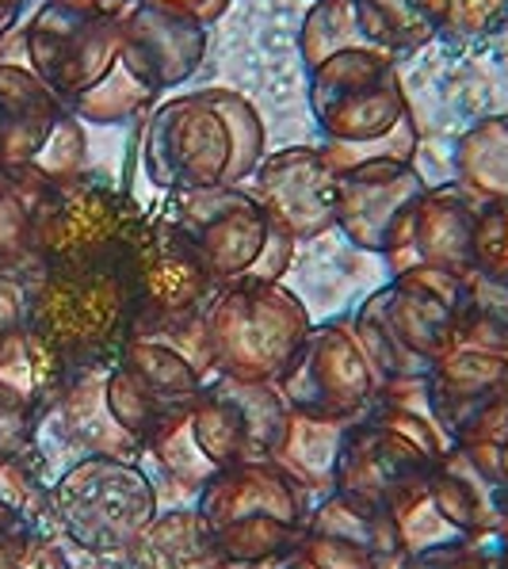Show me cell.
Segmentation results:
<instances>
[{
    "instance_id": "1",
    "label": "cell",
    "mask_w": 508,
    "mask_h": 569,
    "mask_svg": "<svg viewBox=\"0 0 508 569\" xmlns=\"http://www.w3.org/2000/svg\"><path fill=\"white\" fill-rule=\"evenodd\" d=\"M265 150L260 111L233 89L169 96L142 127V172L169 196L245 183L265 161Z\"/></svg>"
},
{
    "instance_id": "2",
    "label": "cell",
    "mask_w": 508,
    "mask_h": 569,
    "mask_svg": "<svg viewBox=\"0 0 508 569\" xmlns=\"http://www.w3.org/2000/svg\"><path fill=\"white\" fill-rule=\"evenodd\" d=\"M306 77L310 111L321 130L318 150L332 172L417 161V116L390 50H345Z\"/></svg>"
},
{
    "instance_id": "3",
    "label": "cell",
    "mask_w": 508,
    "mask_h": 569,
    "mask_svg": "<svg viewBox=\"0 0 508 569\" xmlns=\"http://www.w3.org/2000/svg\"><path fill=\"white\" fill-rule=\"evenodd\" d=\"M28 66L69 103L84 127H119L138 119L157 92L122 58L119 8L73 12L42 4L23 31Z\"/></svg>"
},
{
    "instance_id": "4",
    "label": "cell",
    "mask_w": 508,
    "mask_h": 569,
    "mask_svg": "<svg viewBox=\"0 0 508 569\" xmlns=\"http://www.w3.org/2000/svg\"><path fill=\"white\" fill-rule=\"evenodd\" d=\"M28 321L58 348L69 371L111 367L135 337L130 264L39 268L28 279Z\"/></svg>"
},
{
    "instance_id": "5",
    "label": "cell",
    "mask_w": 508,
    "mask_h": 569,
    "mask_svg": "<svg viewBox=\"0 0 508 569\" xmlns=\"http://www.w3.org/2000/svg\"><path fill=\"white\" fill-rule=\"evenodd\" d=\"M150 218L130 191L77 172L47 183L34 214V264L39 268H100L130 264Z\"/></svg>"
},
{
    "instance_id": "6",
    "label": "cell",
    "mask_w": 508,
    "mask_h": 569,
    "mask_svg": "<svg viewBox=\"0 0 508 569\" xmlns=\"http://www.w3.org/2000/svg\"><path fill=\"white\" fill-rule=\"evenodd\" d=\"M310 329L306 302L279 279L226 283L203 310L210 371L245 382H276Z\"/></svg>"
},
{
    "instance_id": "7",
    "label": "cell",
    "mask_w": 508,
    "mask_h": 569,
    "mask_svg": "<svg viewBox=\"0 0 508 569\" xmlns=\"http://www.w3.org/2000/svg\"><path fill=\"white\" fill-rule=\"evenodd\" d=\"M169 222L199 252L218 287L241 279H283L295 241L271 222L252 188H207L172 196Z\"/></svg>"
},
{
    "instance_id": "8",
    "label": "cell",
    "mask_w": 508,
    "mask_h": 569,
    "mask_svg": "<svg viewBox=\"0 0 508 569\" xmlns=\"http://www.w3.org/2000/svg\"><path fill=\"white\" fill-rule=\"evenodd\" d=\"M50 516L81 550L122 558L157 516V489L138 459L81 455L50 489Z\"/></svg>"
},
{
    "instance_id": "9",
    "label": "cell",
    "mask_w": 508,
    "mask_h": 569,
    "mask_svg": "<svg viewBox=\"0 0 508 569\" xmlns=\"http://www.w3.org/2000/svg\"><path fill=\"white\" fill-rule=\"evenodd\" d=\"M89 134L69 103L31 66L0 61V169L34 180L84 172Z\"/></svg>"
},
{
    "instance_id": "10",
    "label": "cell",
    "mask_w": 508,
    "mask_h": 569,
    "mask_svg": "<svg viewBox=\"0 0 508 569\" xmlns=\"http://www.w3.org/2000/svg\"><path fill=\"white\" fill-rule=\"evenodd\" d=\"M135 283V337H177L203 321L207 302L218 283L210 279L199 252L169 222V214H153L150 230L130 260Z\"/></svg>"
},
{
    "instance_id": "11",
    "label": "cell",
    "mask_w": 508,
    "mask_h": 569,
    "mask_svg": "<svg viewBox=\"0 0 508 569\" xmlns=\"http://www.w3.org/2000/svg\"><path fill=\"white\" fill-rule=\"evenodd\" d=\"M203 375L183 352L153 337H130L108 367L103 398L127 436L146 443L161 425L188 413L203 390Z\"/></svg>"
},
{
    "instance_id": "12",
    "label": "cell",
    "mask_w": 508,
    "mask_h": 569,
    "mask_svg": "<svg viewBox=\"0 0 508 569\" xmlns=\"http://www.w3.org/2000/svg\"><path fill=\"white\" fill-rule=\"evenodd\" d=\"M287 406L329 420H356L379 393V375L359 348L352 318L326 321L306 332V340L276 379Z\"/></svg>"
},
{
    "instance_id": "13",
    "label": "cell",
    "mask_w": 508,
    "mask_h": 569,
    "mask_svg": "<svg viewBox=\"0 0 508 569\" xmlns=\"http://www.w3.org/2000/svg\"><path fill=\"white\" fill-rule=\"evenodd\" d=\"M283 390L276 382H245L230 375H215L203 382L196 406H191V432L215 470L260 462L276 448L287 425Z\"/></svg>"
},
{
    "instance_id": "14",
    "label": "cell",
    "mask_w": 508,
    "mask_h": 569,
    "mask_svg": "<svg viewBox=\"0 0 508 569\" xmlns=\"http://www.w3.org/2000/svg\"><path fill=\"white\" fill-rule=\"evenodd\" d=\"M478 199H470L459 183L425 188L406 207L401 222L394 226L387 249L390 276L409 268H440L467 276L475 260V226H478Z\"/></svg>"
},
{
    "instance_id": "15",
    "label": "cell",
    "mask_w": 508,
    "mask_h": 569,
    "mask_svg": "<svg viewBox=\"0 0 508 569\" xmlns=\"http://www.w3.org/2000/svg\"><path fill=\"white\" fill-rule=\"evenodd\" d=\"M428 401L451 443H481L508 417V356L448 348L428 371Z\"/></svg>"
},
{
    "instance_id": "16",
    "label": "cell",
    "mask_w": 508,
    "mask_h": 569,
    "mask_svg": "<svg viewBox=\"0 0 508 569\" xmlns=\"http://www.w3.org/2000/svg\"><path fill=\"white\" fill-rule=\"evenodd\" d=\"M252 191L271 222L295 244L337 230V172L318 146H287L265 153L252 172Z\"/></svg>"
},
{
    "instance_id": "17",
    "label": "cell",
    "mask_w": 508,
    "mask_h": 569,
    "mask_svg": "<svg viewBox=\"0 0 508 569\" xmlns=\"http://www.w3.org/2000/svg\"><path fill=\"white\" fill-rule=\"evenodd\" d=\"M432 467L436 462L406 436L371 417H356L340 443L332 493H345L359 505H375V509H390L398 497L420 486Z\"/></svg>"
},
{
    "instance_id": "18",
    "label": "cell",
    "mask_w": 508,
    "mask_h": 569,
    "mask_svg": "<svg viewBox=\"0 0 508 569\" xmlns=\"http://www.w3.org/2000/svg\"><path fill=\"white\" fill-rule=\"evenodd\" d=\"M425 489L467 542L494 539L508 512V478L489 443H455L428 470Z\"/></svg>"
},
{
    "instance_id": "19",
    "label": "cell",
    "mask_w": 508,
    "mask_h": 569,
    "mask_svg": "<svg viewBox=\"0 0 508 569\" xmlns=\"http://www.w3.org/2000/svg\"><path fill=\"white\" fill-rule=\"evenodd\" d=\"M382 310L409 356L432 371L455 340V318L462 302V276L440 268H409L390 276L387 287H379Z\"/></svg>"
},
{
    "instance_id": "20",
    "label": "cell",
    "mask_w": 508,
    "mask_h": 569,
    "mask_svg": "<svg viewBox=\"0 0 508 569\" xmlns=\"http://www.w3.org/2000/svg\"><path fill=\"white\" fill-rule=\"evenodd\" d=\"M428 180L414 164H359L337 172V230L356 249L379 252L387 249L394 226L401 222L406 207L414 203Z\"/></svg>"
},
{
    "instance_id": "21",
    "label": "cell",
    "mask_w": 508,
    "mask_h": 569,
    "mask_svg": "<svg viewBox=\"0 0 508 569\" xmlns=\"http://www.w3.org/2000/svg\"><path fill=\"white\" fill-rule=\"evenodd\" d=\"M122 28V58L135 66L150 89L161 96L188 81L207 58V28L183 16L161 12L153 4L135 0L130 8H119Z\"/></svg>"
},
{
    "instance_id": "22",
    "label": "cell",
    "mask_w": 508,
    "mask_h": 569,
    "mask_svg": "<svg viewBox=\"0 0 508 569\" xmlns=\"http://www.w3.org/2000/svg\"><path fill=\"white\" fill-rule=\"evenodd\" d=\"M196 497V509L210 523V531L233 520H249V516H276V520L291 523H306V516H310L306 489L295 486L271 459L218 470Z\"/></svg>"
},
{
    "instance_id": "23",
    "label": "cell",
    "mask_w": 508,
    "mask_h": 569,
    "mask_svg": "<svg viewBox=\"0 0 508 569\" xmlns=\"http://www.w3.org/2000/svg\"><path fill=\"white\" fill-rule=\"evenodd\" d=\"M103 379L108 367H89V371H73L69 382L61 387L58 401L50 406L47 417H54L66 432L69 443H77L81 455H119V459H142V443L119 428L111 417L108 398H103ZM42 417V420H47Z\"/></svg>"
},
{
    "instance_id": "24",
    "label": "cell",
    "mask_w": 508,
    "mask_h": 569,
    "mask_svg": "<svg viewBox=\"0 0 508 569\" xmlns=\"http://www.w3.org/2000/svg\"><path fill=\"white\" fill-rule=\"evenodd\" d=\"M69 375L73 371L58 356V348L31 321H23V326L0 337V393L20 401L31 413H50Z\"/></svg>"
},
{
    "instance_id": "25",
    "label": "cell",
    "mask_w": 508,
    "mask_h": 569,
    "mask_svg": "<svg viewBox=\"0 0 508 569\" xmlns=\"http://www.w3.org/2000/svg\"><path fill=\"white\" fill-rule=\"evenodd\" d=\"M348 428H352V420H329V417H313V413H302V409H291L268 459L276 462L295 486L306 489V493L326 497L332 493L340 443H345Z\"/></svg>"
},
{
    "instance_id": "26",
    "label": "cell",
    "mask_w": 508,
    "mask_h": 569,
    "mask_svg": "<svg viewBox=\"0 0 508 569\" xmlns=\"http://www.w3.org/2000/svg\"><path fill=\"white\" fill-rule=\"evenodd\" d=\"M122 569H222V555L199 509H172L153 516L122 555Z\"/></svg>"
},
{
    "instance_id": "27",
    "label": "cell",
    "mask_w": 508,
    "mask_h": 569,
    "mask_svg": "<svg viewBox=\"0 0 508 569\" xmlns=\"http://www.w3.org/2000/svg\"><path fill=\"white\" fill-rule=\"evenodd\" d=\"M455 183L478 203L508 199V116L470 122L451 153Z\"/></svg>"
},
{
    "instance_id": "28",
    "label": "cell",
    "mask_w": 508,
    "mask_h": 569,
    "mask_svg": "<svg viewBox=\"0 0 508 569\" xmlns=\"http://www.w3.org/2000/svg\"><path fill=\"white\" fill-rule=\"evenodd\" d=\"M451 348L508 356V279L486 268H470L462 276V302L455 318Z\"/></svg>"
},
{
    "instance_id": "29",
    "label": "cell",
    "mask_w": 508,
    "mask_h": 569,
    "mask_svg": "<svg viewBox=\"0 0 508 569\" xmlns=\"http://www.w3.org/2000/svg\"><path fill=\"white\" fill-rule=\"evenodd\" d=\"M345 50H387L367 28V16L359 0H313L299 28V58L302 69H318L321 61ZM398 58V54H394Z\"/></svg>"
},
{
    "instance_id": "30",
    "label": "cell",
    "mask_w": 508,
    "mask_h": 569,
    "mask_svg": "<svg viewBox=\"0 0 508 569\" xmlns=\"http://www.w3.org/2000/svg\"><path fill=\"white\" fill-rule=\"evenodd\" d=\"M47 180L16 177L0 169V276L31 279L34 264V214Z\"/></svg>"
},
{
    "instance_id": "31",
    "label": "cell",
    "mask_w": 508,
    "mask_h": 569,
    "mask_svg": "<svg viewBox=\"0 0 508 569\" xmlns=\"http://www.w3.org/2000/svg\"><path fill=\"white\" fill-rule=\"evenodd\" d=\"M359 8L379 47L401 58L440 39L448 0H359Z\"/></svg>"
},
{
    "instance_id": "32",
    "label": "cell",
    "mask_w": 508,
    "mask_h": 569,
    "mask_svg": "<svg viewBox=\"0 0 508 569\" xmlns=\"http://www.w3.org/2000/svg\"><path fill=\"white\" fill-rule=\"evenodd\" d=\"M390 516H394V528H398V547H401V558H406V562L436 555V550L467 547V539L451 528L448 516L432 505L425 481L409 489L406 497H398V501L390 505Z\"/></svg>"
},
{
    "instance_id": "33",
    "label": "cell",
    "mask_w": 508,
    "mask_h": 569,
    "mask_svg": "<svg viewBox=\"0 0 508 569\" xmlns=\"http://www.w3.org/2000/svg\"><path fill=\"white\" fill-rule=\"evenodd\" d=\"M352 332L359 340V348H363L367 363L375 367V375H379V387H387V382H398V379H420V375H428L425 363H417L414 356L401 348V340L394 337L390 321H387V310H382V295H367L363 306L356 310L352 318Z\"/></svg>"
},
{
    "instance_id": "34",
    "label": "cell",
    "mask_w": 508,
    "mask_h": 569,
    "mask_svg": "<svg viewBox=\"0 0 508 569\" xmlns=\"http://www.w3.org/2000/svg\"><path fill=\"white\" fill-rule=\"evenodd\" d=\"M306 523L276 520V516H249L233 520L215 531L222 562H260V558H279L302 547Z\"/></svg>"
},
{
    "instance_id": "35",
    "label": "cell",
    "mask_w": 508,
    "mask_h": 569,
    "mask_svg": "<svg viewBox=\"0 0 508 569\" xmlns=\"http://www.w3.org/2000/svg\"><path fill=\"white\" fill-rule=\"evenodd\" d=\"M146 455H153L157 467L165 470L180 489L188 493H199L210 478L218 475L215 462L207 459L203 448L196 443V432H191V409L180 417H172L169 425H161L146 443Z\"/></svg>"
},
{
    "instance_id": "36",
    "label": "cell",
    "mask_w": 508,
    "mask_h": 569,
    "mask_svg": "<svg viewBox=\"0 0 508 569\" xmlns=\"http://www.w3.org/2000/svg\"><path fill=\"white\" fill-rule=\"evenodd\" d=\"M0 569H69V558L39 523H20L0 536Z\"/></svg>"
},
{
    "instance_id": "37",
    "label": "cell",
    "mask_w": 508,
    "mask_h": 569,
    "mask_svg": "<svg viewBox=\"0 0 508 569\" xmlns=\"http://www.w3.org/2000/svg\"><path fill=\"white\" fill-rule=\"evenodd\" d=\"M508 23V0H448L440 39L478 42L497 34Z\"/></svg>"
},
{
    "instance_id": "38",
    "label": "cell",
    "mask_w": 508,
    "mask_h": 569,
    "mask_svg": "<svg viewBox=\"0 0 508 569\" xmlns=\"http://www.w3.org/2000/svg\"><path fill=\"white\" fill-rule=\"evenodd\" d=\"M475 260H478V268L497 271V276L508 279V199L478 207Z\"/></svg>"
},
{
    "instance_id": "39",
    "label": "cell",
    "mask_w": 508,
    "mask_h": 569,
    "mask_svg": "<svg viewBox=\"0 0 508 569\" xmlns=\"http://www.w3.org/2000/svg\"><path fill=\"white\" fill-rule=\"evenodd\" d=\"M42 417L0 393V459H31Z\"/></svg>"
},
{
    "instance_id": "40",
    "label": "cell",
    "mask_w": 508,
    "mask_h": 569,
    "mask_svg": "<svg viewBox=\"0 0 508 569\" xmlns=\"http://www.w3.org/2000/svg\"><path fill=\"white\" fill-rule=\"evenodd\" d=\"M406 569H505V562L497 550H486V542H467V547L414 558V562H406Z\"/></svg>"
},
{
    "instance_id": "41",
    "label": "cell",
    "mask_w": 508,
    "mask_h": 569,
    "mask_svg": "<svg viewBox=\"0 0 508 569\" xmlns=\"http://www.w3.org/2000/svg\"><path fill=\"white\" fill-rule=\"evenodd\" d=\"M28 321V279L0 276V337Z\"/></svg>"
},
{
    "instance_id": "42",
    "label": "cell",
    "mask_w": 508,
    "mask_h": 569,
    "mask_svg": "<svg viewBox=\"0 0 508 569\" xmlns=\"http://www.w3.org/2000/svg\"><path fill=\"white\" fill-rule=\"evenodd\" d=\"M142 4H153V8H161V12L183 16V20H196V23H203V28H210V23H218L230 12L233 0H142Z\"/></svg>"
},
{
    "instance_id": "43",
    "label": "cell",
    "mask_w": 508,
    "mask_h": 569,
    "mask_svg": "<svg viewBox=\"0 0 508 569\" xmlns=\"http://www.w3.org/2000/svg\"><path fill=\"white\" fill-rule=\"evenodd\" d=\"M47 4L73 8V12H111V8H119V0H47Z\"/></svg>"
},
{
    "instance_id": "44",
    "label": "cell",
    "mask_w": 508,
    "mask_h": 569,
    "mask_svg": "<svg viewBox=\"0 0 508 569\" xmlns=\"http://www.w3.org/2000/svg\"><path fill=\"white\" fill-rule=\"evenodd\" d=\"M23 4H28V0H0V39H4V34L12 31L16 23H20Z\"/></svg>"
},
{
    "instance_id": "45",
    "label": "cell",
    "mask_w": 508,
    "mask_h": 569,
    "mask_svg": "<svg viewBox=\"0 0 508 569\" xmlns=\"http://www.w3.org/2000/svg\"><path fill=\"white\" fill-rule=\"evenodd\" d=\"M20 523H31V520L20 509H16L12 501H4V497H0V536H8V531L20 528Z\"/></svg>"
},
{
    "instance_id": "46",
    "label": "cell",
    "mask_w": 508,
    "mask_h": 569,
    "mask_svg": "<svg viewBox=\"0 0 508 569\" xmlns=\"http://www.w3.org/2000/svg\"><path fill=\"white\" fill-rule=\"evenodd\" d=\"M291 555H295V550H291ZM291 555L260 558V562H222V569H287V566H291Z\"/></svg>"
},
{
    "instance_id": "47",
    "label": "cell",
    "mask_w": 508,
    "mask_h": 569,
    "mask_svg": "<svg viewBox=\"0 0 508 569\" xmlns=\"http://www.w3.org/2000/svg\"><path fill=\"white\" fill-rule=\"evenodd\" d=\"M481 443H489V448L497 451V462H501V470H505V478H508V417H505L501 432H497L494 440H481Z\"/></svg>"
},
{
    "instance_id": "48",
    "label": "cell",
    "mask_w": 508,
    "mask_h": 569,
    "mask_svg": "<svg viewBox=\"0 0 508 569\" xmlns=\"http://www.w3.org/2000/svg\"><path fill=\"white\" fill-rule=\"evenodd\" d=\"M497 555H501L505 558V562H508V512H505V520H501V528H497Z\"/></svg>"
},
{
    "instance_id": "49",
    "label": "cell",
    "mask_w": 508,
    "mask_h": 569,
    "mask_svg": "<svg viewBox=\"0 0 508 569\" xmlns=\"http://www.w3.org/2000/svg\"><path fill=\"white\" fill-rule=\"evenodd\" d=\"M501 562H505V558H501ZM505 569H508V562H505Z\"/></svg>"
}]
</instances>
